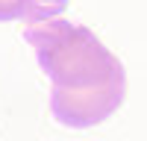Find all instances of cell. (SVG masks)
<instances>
[{
	"label": "cell",
	"mask_w": 147,
	"mask_h": 141,
	"mask_svg": "<svg viewBox=\"0 0 147 141\" xmlns=\"http://www.w3.org/2000/svg\"><path fill=\"white\" fill-rule=\"evenodd\" d=\"M27 41L53 82L50 109L62 126L88 129L121 109L127 94L124 65L91 30L47 18L27 27Z\"/></svg>",
	"instance_id": "obj_1"
},
{
	"label": "cell",
	"mask_w": 147,
	"mask_h": 141,
	"mask_svg": "<svg viewBox=\"0 0 147 141\" xmlns=\"http://www.w3.org/2000/svg\"><path fill=\"white\" fill-rule=\"evenodd\" d=\"M65 0H0V21H18L27 18L30 23H38L47 18H56L62 12Z\"/></svg>",
	"instance_id": "obj_2"
}]
</instances>
